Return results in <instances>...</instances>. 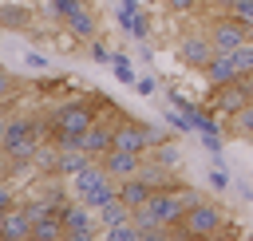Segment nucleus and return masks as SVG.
<instances>
[{
    "mask_svg": "<svg viewBox=\"0 0 253 241\" xmlns=\"http://www.w3.org/2000/svg\"><path fill=\"white\" fill-rule=\"evenodd\" d=\"M103 103H111L107 95H83V99H63V103H55L47 115H43V134L47 138H55V134H83L91 122H99V111L95 107H103Z\"/></svg>",
    "mask_w": 253,
    "mask_h": 241,
    "instance_id": "1",
    "label": "nucleus"
},
{
    "mask_svg": "<svg viewBox=\"0 0 253 241\" xmlns=\"http://www.w3.org/2000/svg\"><path fill=\"white\" fill-rule=\"evenodd\" d=\"M40 134H43V119H32V115H16L12 122H8V134H4V150L12 154V162H16V174L36 158V150L43 146L40 142Z\"/></svg>",
    "mask_w": 253,
    "mask_h": 241,
    "instance_id": "2",
    "label": "nucleus"
},
{
    "mask_svg": "<svg viewBox=\"0 0 253 241\" xmlns=\"http://www.w3.org/2000/svg\"><path fill=\"white\" fill-rule=\"evenodd\" d=\"M71 194H75L79 201H87L91 209H99L103 201H111V198L119 194V182L103 170V162H87L83 170L71 174Z\"/></svg>",
    "mask_w": 253,
    "mask_h": 241,
    "instance_id": "3",
    "label": "nucleus"
},
{
    "mask_svg": "<svg viewBox=\"0 0 253 241\" xmlns=\"http://www.w3.org/2000/svg\"><path fill=\"white\" fill-rule=\"evenodd\" d=\"M225 229H229V217H225L221 201L198 198V201L186 209V217L178 221L174 233H186V237H217V233H225Z\"/></svg>",
    "mask_w": 253,
    "mask_h": 241,
    "instance_id": "4",
    "label": "nucleus"
},
{
    "mask_svg": "<svg viewBox=\"0 0 253 241\" xmlns=\"http://www.w3.org/2000/svg\"><path fill=\"white\" fill-rule=\"evenodd\" d=\"M206 36H210V43H213V51H217V55H233V51L249 40V28H241L229 12H221V8H217V12L210 16V24H206Z\"/></svg>",
    "mask_w": 253,
    "mask_h": 241,
    "instance_id": "5",
    "label": "nucleus"
},
{
    "mask_svg": "<svg viewBox=\"0 0 253 241\" xmlns=\"http://www.w3.org/2000/svg\"><path fill=\"white\" fill-rule=\"evenodd\" d=\"M55 213L63 217V229H67V241H91L95 237V209L87 205V201H71V198H63L59 205H55Z\"/></svg>",
    "mask_w": 253,
    "mask_h": 241,
    "instance_id": "6",
    "label": "nucleus"
},
{
    "mask_svg": "<svg viewBox=\"0 0 253 241\" xmlns=\"http://www.w3.org/2000/svg\"><path fill=\"white\" fill-rule=\"evenodd\" d=\"M241 107H249V95L241 91V83H221V87H210V99H206V111L217 115V119H233Z\"/></svg>",
    "mask_w": 253,
    "mask_h": 241,
    "instance_id": "7",
    "label": "nucleus"
},
{
    "mask_svg": "<svg viewBox=\"0 0 253 241\" xmlns=\"http://www.w3.org/2000/svg\"><path fill=\"white\" fill-rule=\"evenodd\" d=\"M217 51H213V43H210V36L202 32V36H182V43H178V59L190 67V71H206V63L213 59Z\"/></svg>",
    "mask_w": 253,
    "mask_h": 241,
    "instance_id": "8",
    "label": "nucleus"
},
{
    "mask_svg": "<svg viewBox=\"0 0 253 241\" xmlns=\"http://www.w3.org/2000/svg\"><path fill=\"white\" fill-rule=\"evenodd\" d=\"M115 146H119V150H130V154H150L146 122H138V119H119V122H115Z\"/></svg>",
    "mask_w": 253,
    "mask_h": 241,
    "instance_id": "9",
    "label": "nucleus"
},
{
    "mask_svg": "<svg viewBox=\"0 0 253 241\" xmlns=\"http://www.w3.org/2000/svg\"><path fill=\"white\" fill-rule=\"evenodd\" d=\"M103 170L115 178V182H123V178H130V174H138L142 170V162H146V154H130V150H119V146H111L103 158Z\"/></svg>",
    "mask_w": 253,
    "mask_h": 241,
    "instance_id": "10",
    "label": "nucleus"
},
{
    "mask_svg": "<svg viewBox=\"0 0 253 241\" xmlns=\"http://www.w3.org/2000/svg\"><path fill=\"white\" fill-rule=\"evenodd\" d=\"M115 122H119V119H115ZM115 122H103V119H99V122H91V126L83 130V142H79V146H83L95 162L115 146Z\"/></svg>",
    "mask_w": 253,
    "mask_h": 241,
    "instance_id": "11",
    "label": "nucleus"
},
{
    "mask_svg": "<svg viewBox=\"0 0 253 241\" xmlns=\"http://www.w3.org/2000/svg\"><path fill=\"white\" fill-rule=\"evenodd\" d=\"M32 229H36V221L24 213V205H20V201L0 217V241H28V237H32Z\"/></svg>",
    "mask_w": 253,
    "mask_h": 241,
    "instance_id": "12",
    "label": "nucleus"
},
{
    "mask_svg": "<svg viewBox=\"0 0 253 241\" xmlns=\"http://www.w3.org/2000/svg\"><path fill=\"white\" fill-rule=\"evenodd\" d=\"M59 24L67 28V36H71V40H83V43H91V40H95V32H99V16H95L87 4H83L79 12H71V16H63Z\"/></svg>",
    "mask_w": 253,
    "mask_h": 241,
    "instance_id": "13",
    "label": "nucleus"
},
{
    "mask_svg": "<svg viewBox=\"0 0 253 241\" xmlns=\"http://www.w3.org/2000/svg\"><path fill=\"white\" fill-rule=\"evenodd\" d=\"M119 198H123L130 209H142V205L154 198V186H150L142 174H130V178H123V182H119Z\"/></svg>",
    "mask_w": 253,
    "mask_h": 241,
    "instance_id": "14",
    "label": "nucleus"
},
{
    "mask_svg": "<svg viewBox=\"0 0 253 241\" xmlns=\"http://www.w3.org/2000/svg\"><path fill=\"white\" fill-rule=\"evenodd\" d=\"M87 162H95V158H91L83 146H71V150H59V146H55V166H51V174H59V178L67 174V178H71V174L83 170Z\"/></svg>",
    "mask_w": 253,
    "mask_h": 241,
    "instance_id": "15",
    "label": "nucleus"
},
{
    "mask_svg": "<svg viewBox=\"0 0 253 241\" xmlns=\"http://www.w3.org/2000/svg\"><path fill=\"white\" fill-rule=\"evenodd\" d=\"M95 217H99V229H111V225H123V221H130V217H134V209H130V205H126V201L115 194L111 201H103V205L95 209Z\"/></svg>",
    "mask_w": 253,
    "mask_h": 241,
    "instance_id": "16",
    "label": "nucleus"
},
{
    "mask_svg": "<svg viewBox=\"0 0 253 241\" xmlns=\"http://www.w3.org/2000/svg\"><path fill=\"white\" fill-rule=\"evenodd\" d=\"M206 83L210 87H221V83H233L237 79V67H233V55H213L210 63H206Z\"/></svg>",
    "mask_w": 253,
    "mask_h": 241,
    "instance_id": "17",
    "label": "nucleus"
},
{
    "mask_svg": "<svg viewBox=\"0 0 253 241\" xmlns=\"http://www.w3.org/2000/svg\"><path fill=\"white\" fill-rule=\"evenodd\" d=\"M28 4V0H24ZM24 4H0V28H12V32H24L32 28V12Z\"/></svg>",
    "mask_w": 253,
    "mask_h": 241,
    "instance_id": "18",
    "label": "nucleus"
},
{
    "mask_svg": "<svg viewBox=\"0 0 253 241\" xmlns=\"http://www.w3.org/2000/svg\"><path fill=\"white\" fill-rule=\"evenodd\" d=\"M32 237H36V241H59V237H67V229H63V217H59V213H47L43 221H36Z\"/></svg>",
    "mask_w": 253,
    "mask_h": 241,
    "instance_id": "19",
    "label": "nucleus"
},
{
    "mask_svg": "<svg viewBox=\"0 0 253 241\" xmlns=\"http://www.w3.org/2000/svg\"><path fill=\"white\" fill-rule=\"evenodd\" d=\"M225 130H229V134H237V138H253V103H249V107H241L233 119H225Z\"/></svg>",
    "mask_w": 253,
    "mask_h": 241,
    "instance_id": "20",
    "label": "nucleus"
},
{
    "mask_svg": "<svg viewBox=\"0 0 253 241\" xmlns=\"http://www.w3.org/2000/svg\"><path fill=\"white\" fill-rule=\"evenodd\" d=\"M111 71H115V79H119L123 87H134V79H138V75H134V63H130L126 51H115V55H111Z\"/></svg>",
    "mask_w": 253,
    "mask_h": 241,
    "instance_id": "21",
    "label": "nucleus"
},
{
    "mask_svg": "<svg viewBox=\"0 0 253 241\" xmlns=\"http://www.w3.org/2000/svg\"><path fill=\"white\" fill-rule=\"evenodd\" d=\"M150 158L158 162V166H170V170H178V146L174 142H158V146H150Z\"/></svg>",
    "mask_w": 253,
    "mask_h": 241,
    "instance_id": "22",
    "label": "nucleus"
},
{
    "mask_svg": "<svg viewBox=\"0 0 253 241\" xmlns=\"http://www.w3.org/2000/svg\"><path fill=\"white\" fill-rule=\"evenodd\" d=\"M103 241H142V237H138V225H134V217H130V221H123V225L103 229Z\"/></svg>",
    "mask_w": 253,
    "mask_h": 241,
    "instance_id": "23",
    "label": "nucleus"
},
{
    "mask_svg": "<svg viewBox=\"0 0 253 241\" xmlns=\"http://www.w3.org/2000/svg\"><path fill=\"white\" fill-rule=\"evenodd\" d=\"M134 20H138V0H119V28L126 36H134Z\"/></svg>",
    "mask_w": 253,
    "mask_h": 241,
    "instance_id": "24",
    "label": "nucleus"
},
{
    "mask_svg": "<svg viewBox=\"0 0 253 241\" xmlns=\"http://www.w3.org/2000/svg\"><path fill=\"white\" fill-rule=\"evenodd\" d=\"M233 67H237V75H241V71H253V36L233 51Z\"/></svg>",
    "mask_w": 253,
    "mask_h": 241,
    "instance_id": "25",
    "label": "nucleus"
},
{
    "mask_svg": "<svg viewBox=\"0 0 253 241\" xmlns=\"http://www.w3.org/2000/svg\"><path fill=\"white\" fill-rule=\"evenodd\" d=\"M12 95H20V79H16V75H8V71L0 67V103H8Z\"/></svg>",
    "mask_w": 253,
    "mask_h": 241,
    "instance_id": "26",
    "label": "nucleus"
},
{
    "mask_svg": "<svg viewBox=\"0 0 253 241\" xmlns=\"http://www.w3.org/2000/svg\"><path fill=\"white\" fill-rule=\"evenodd\" d=\"M134 91H138L142 99H154V95H158V75H138V79H134Z\"/></svg>",
    "mask_w": 253,
    "mask_h": 241,
    "instance_id": "27",
    "label": "nucleus"
},
{
    "mask_svg": "<svg viewBox=\"0 0 253 241\" xmlns=\"http://www.w3.org/2000/svg\"><path fill=\"white\" fill-rule=\"evenodd\" d=\"M83 4H87V0H51V12H55V16L63 20V16H71V12H79Z\"/></svg>",
    "mask_w": 253,
    "mask_h": 241,
    "instance_id": "28",
    "label": "nucleus"
},
{
    "mask_svg": "<svg viewBox=\"0 0 253 241\" xmlns=\"http://www.w3.org/2000/svg\"><path fill=\"white\" fill-rule=\"evenodd\" d=\"M170 12H178V16H190V12H198L202 8V0H162Z\"/></svg>",
    "mask_w": 253,
    "mask_h": 241,
    "instance_id": "29",
    "label": "nucleus"
},
{
    "mask_svg": "<svg viewBox=\"0 0 253 241\" xmlns=\"http://www.w3.org/2000/svg\"><path fill=\"white\" fill-rule=\"evenodd\" d=\"M87 55H91L95 63H107V67H111V55H115V51H107V43H95V40H91V47H87Z\"/></svg>",
    "mask_w": 253,
    "mask_h": 241,
    "instance_id": "30",
    "label": "nucleus"
},
{
    "mask_svg": "<svg viewBox=\"0 0 253 241\" xmlns=\"http://www.w3.org/2000/svg\"><path fill=\"white\" fill-rule=\"evenodd\" d=\"M24 67H28V71H47V55H40V51H24Z\"/></svg>",
    "mask_w": 253,
    "mask_h": 241,
    "instance_id": "31",
    "label": "nucleus"
},
{
    "mask_svg": "<svg viewBox=\"0 0 253 241\" xmlns=\"http://www.w3.org/2000/svg\"><path fill=\"white\" fill-rule=\"evenodd\" d=\"M12 205H16V194H12V186H8V182H0V217H4Z\"/></svg>",
    "mask_w": 253,
    "mask_h": 241,
    "instance_id": "32",
    "label": "nucleus"
},
{
    "mask_svg": "<svg viewBox=\"0 0 253 241\" xmlns=\"http://www.w3.org/2000/svg\"><path fill=\"white\" fill-rule=\"evenodd\" d=\"M12 174H16V162H12V154L0 146V182H8Z\"/></svg>",
    "mask_w": 253,
    "mask_h": 241,
    "instance_id": "33",
    "label": "nucleus"
},
{
    "mask_svg": "<svg viewBox=\"0 0 253 241\" xmlns=\"http://www.w3.org/2000/svg\"><path fill=\"white\" fill-rule=\"evenodd\" d=\"M146 36H150V16L138 12V20H134V40H146Z\"/></svg>",
    "mask_w": 253,
    "mask_h": 241,
    "instance_id": "34",
    "label": "nucleus"
},
{
    "mask_svg": "<svg viewBox=\"0 0 253 241\" xmlns=\"http://www.w3.org/2000/svg\"><path fill=\"white\" fill-rule=\"evenodd\" d=\"M221 138H225V134H202V150H206V154L221 150Z\"/></svg>",
    "mask_w": 253,
    "mask_h": 241,
    "instance_id": "35",
    "label": "nucleus"
},
{
    "mask_svg": "<svg viewBox=\"0 0 253 241\" xmlns=\"http://www.w3.org/2000/svg\"><path fill=\"white\" fill-rule=\"evenodd\" d=\"M28 4H32V0H28Z\"/></svg>",
    "mask_w": 253,
    "mask_h": 241,
    "instance_id": "36",
    "label": "nucleus"
}]
</instances>
